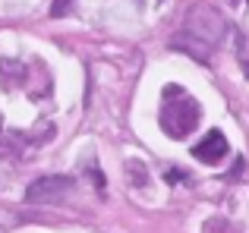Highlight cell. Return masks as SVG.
I'll use <instances>...</instances> for the list:
<instances>
[{"label":"cell","mask_w":249,"mask_h":233,"mask_svg":"<svg viewBox=\"0 0 249 233\" xmlns=\"http://www.w3.org/2000/svg\"><path fill=\"white\" fill-rule=\"evenodd\" d=\"M224 35H227V19L208 3H193L186 10V19H183L180 32L170 38V48L208 63L212 50L224 41Z\"/></svg>","instance_id":"obj_1"},{"label":"cell","mask_w":249,"mask_h":233,"mask_svg":"<svg viewBox=\"0 0 249 233\" xmlns=\"http://www.w3.org/2000/svg\"><path fill=\"white\" fill-rule=\"evenodd\" d=\"M202 120V107L186 88L180 85H167L161 92V111H158V123L164 129V135L170 139H186Z\"/></svg>","instance_id":"obj_2"},{"label":"cell","mask_w":249,"mask_h":233,"mask_svg":"<svg viewBox=\"0 0 249 233\" xmlns=\"http://www.w3.org/2000/svg\"><path fill=\"white\" fill-rule=\"evenodd\" d=\"M70 186H73V180H70V177H60V173H54V177H38L35 183L25 189V202H29V205L60 202V199L70 192Z\"/></svg>","instance_id":"obj_3"},{"label":"cell","mask_w":249,"mask_h":233,"mask_svg":"<svg viewBox=\"0 0 249 233\" xmlns=\"http://www.w3.org/2000/svg\"><path fill=\"white\" fill-rule=\"evenodd\" d=\"M227 151H231V145H227L224 133H221V129H208L205 139H202L199 145L193 148V158L199 161V164L214 167V164H221V161H224V154H227Z\"/></svg>","instance_id":"obj_4"},{"label":"cell","mask_w":249,"mask_h":233,"mask_svg":"<svg viewBox=\"0 0 249 233\" xmlns=\"http://www.w3.org/2000/svg\"><path fill=\"white\" fill-rule=\"evenodd\" d=\"M233 44H237V50H233V54H237V63H240V69H243V76L249 79V35L246 32H233Z\"/></svg>","instance_id":"obj_5"},{"label":"cell","mask_w":249,"mask_h":233,"mask_svg":"<svg viewBox=\"0 0 249 233\" xmlns=\"http://www.w3.org/2000/svg\"><path fill=\"white\" fill-rule=\"evenodd\" d=\"M126 170H133V173H136V177H133V183H136V186H142V183H145V167H142L139 161H129V164H126Z\"/></svg>","instance_id":"obj_6"},{"label":"cell","mask_w":249,"mask_h":233,"mask_svg":"<svg viewBox=\"0 0 249 233\" xmlns=\"http://www.w3.org/2000/svg\"><path fill=\"white\" fill-rule=\"evenodd\" d=\"M70 3H73V0H54V3H51V16H67Z\"/></svg>","instance_id":"obj_7"},{"label":"cell","mask_w":249,"mask_h":233,"mask_svg":"<svg viewBox=\"0 0 249 233\" xmlns=\"http://www.w3.org/2000/svg\"><path fill=\"white\" fill-rule=\"evenodd\" d=\"M183 177H186L183 170H167V183H177V180H183Z\"/></svg>","instance_id":"obj_8"}]
</instances>
